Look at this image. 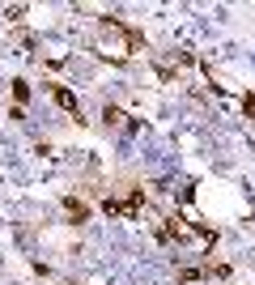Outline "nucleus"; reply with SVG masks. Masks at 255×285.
Instances as JSON below:
<instances>
[{"instance_id": "20e7f679", "label": "nucleus", "mask_w": 255, "mask_h": 285, "mask_svg": "<svg viewBox=\"0 0 255 285\" xmlns=\"http://www.w3.org/2000/svg\"><path fill=\"white\" fill-rule=\"evenodd\" d=\"M200 277H204V272H200V268H187V272H179V281H183V285H191V281H200Z\"/></svg>"}, {"instance_id": "7ed1b4c3", "label": "nucleus", "mask_w": 255, "mask_h": 285, "mask_svg": "<svg viewBox=\"0 0 255 285\" xmlns=\"http://www.w3.org/2000/svg\"><path fill=\"white\" fill-rule=\"evenodd\" d=\"M102 119H106V123H123V111H115V106H106V111H102Z\"/></svg>"}, {"instance_id": "f257e3e1", "label": "nucleus", "mask_w": 255, "mask_h": 285, "mask_svg": "<svg viewBox=\"0 0 255 285\" xmlns=\"http://www.w3.org/2000/svg\"><path fill=\"white\" fill-rule=\"evenodd\" d=\"M47 90H51V98H56V102L64 106V111H77V98H72L68 90H64V85H56V81H51V85H47Z\"/></svg>"}, {"instance_id": "f03ea898", "label": "nucleus", "mask_w": 255, "mask_h": 285, "mask_svg": "<svg viewBox=\"0 0 255 285\" xmlns=\"http://www.w3.org/2000/svg\"><path fill=\"white\" fill-rule=\"evenodd\" d=\"M64 209H68V213H72V217H77V221H85V217H89V209H85V204H81V200H72V196H68V200H64Z\"/></svg>"}]
</instances>
